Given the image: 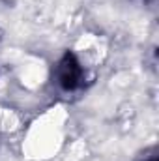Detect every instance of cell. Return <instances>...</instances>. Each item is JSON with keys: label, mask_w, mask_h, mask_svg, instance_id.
Masks as SVG:
<instances>
[{"label": "cell", "mask_w": 159, "mask_h": 161, "mask_svg": "<svg viewBox=\"0 0 159 161\" xmlns=\"http://www.w3.org/2000/svg\"><path fill=\"white\" fill-rule=\"evenodd\" d=\"M56 75H58V82L64 90H68V92L75 90L82 82V68H80L79 60L71 53L64 54V58L58 64V73Z\"/></svg>", "instance_id": "6da1fadb"}]
</instances>
